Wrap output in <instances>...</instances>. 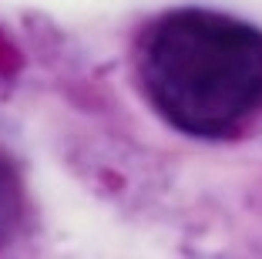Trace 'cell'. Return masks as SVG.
Returning <instances> with one entry per match:
<instances>
[{
  "label": "cell",
  "mask_w": 262,
  "mask_h": 259,
  "mask_svg": "<svg viewBox=\"0 0 262 259\" xmlns=\"http://www.w3.org/2000/svg\"><path fill=\"white\" fill-rule=\"evenodd\" d=\"M141 98L171 131L232 142L262 122V27L212 7H171L135 41Z\"/></svg>",
  "instance_id": "obj_1"
},
{
  "label": "cell",
  "mask_w": 262,
  "mask_h": 259,
  "mask_svg": "<svg viewBox=\"0 0 262 259\" xmlns=\"http://www.w3.org/2000/svg\"><path fill=\"white\" fill-rule=\"evenodd\" d=\"M27 226V185L17 162L0 148V249L17 243Z\"/></svg>",
  "instance_id": "obj_2"
},
{
  "label": "cell",
  "mask_w": 262,
  "mask_h": 259,
  "mask_svg": "<svg viewBox=\"0 0 262 259\" xmlns=\"http://www.w3.org/2000/svg\"><path fill=\"white\" fill-rule=\"evenodd\" d=\"M17 71H20V51H17V44L7 34L0 31V77H10Z\"/></svg>",
  "instance_id": "obj_3"
}]
</instances>
